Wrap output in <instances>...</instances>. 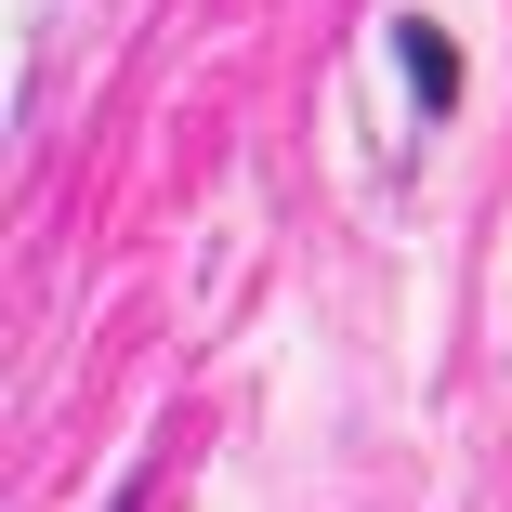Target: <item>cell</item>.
Wrapping results in <instances>:
<instances>
[{
	"mask_svg": "<svg viewBox=\"0 0 512 512\" xmlns=\"http://www.w3.org/2000/svg\"><path fill=\"white\" fill-rule=\"evenodd\" d=\"M394 66H407V92H421V119H447V106H460V40H447V27L394 14Z\"/></svg>",
	"mask_w": 512,
	"mask_h": 512,
	"instance_id": "1",
	"label": "cell"
}]
</instances>
